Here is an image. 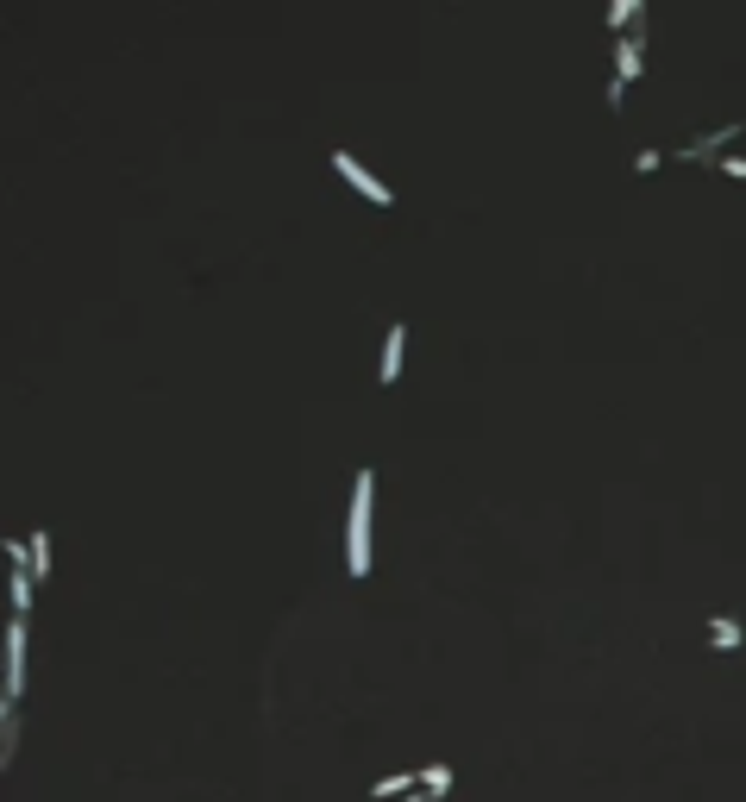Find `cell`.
<instances>
[{
    "instance_id": "cell-2",
    "label": "cell",
    "mask_w": 746,
    "mask_h": 802,
    "mask_svg": "<svg viewBox=\"0 0 746 802\" xmlns=\"http://www.w3.org/2000/svg\"><path fill=\"white\" fill-rule=\"evenodd\" d=\"M26 696V621H7V709Z\"/></svg>"
},
{
    "instance_id": "cell-7",
    "label": "cell",
    "mask_w": 746,
    "mask_h": 802,
    "mask_svg": "<svg viewBox=\"0 0 746 802\" xmlns=\"http://www.w3.org/2000/svg\"><path fill=\"white\" fill-rule=\"evenodd\" d=\"M13 615L19 621L32 615V571H26V564H13Z\"/></svg>"
},
{
    "instance_id": "cell-3",
    "label": "cell",
    "mask_w": 746,
    "mask_h": 802,
    "mask_svg": "<svg viewBox=\"0 0 746 802\" xmlns=\"http://www.w3.org/2000/svg\"><path fill=\"white\" fill-rule=\"evenodd\" d=\"M333 170H339L345 182H352V188H358V195H364V201H377V207H395V195H389V188H383L377 176H370V170H364V163H358V157H345V151H333Z\"/></svg>"
},
{
    "instance_id": "cell-4",
    "label": "cell",
    "mask_w": 746,
    "mask_h": 802,
    "mask_svg": "<svg viewBox=\"0 0 746 802\" xmlns=\"http://www.w3.org/2000/svg\"><path fill=\"white\" fill-rule=\"evenodd\" d=\"M402 345H408V326L395 320L389 339H383V383H395V376H402Z\"/></svg>"
},
{
    "instance_id": "cell-6",
    "label": "cell",
    "mask_w": 746,
    "mask_h": 802,
    "mask_svg": "<svg viewBox=\"0 0 746 802\" xmlns=\"http://www.w3.org/2000/svg\"><path fill=\"white\" fill-rule=\"evenodd\" d=\"M408 784H421V771H395V777H377V784H370V796H377V802H389V796H408Z\"/></svg>"
},
{
    "instance_id": "cell-5",
    "label": "cell",
    "mask_w": 746,
    "mask_h": 802,
    "mask_svg": "<svg viewBox=\"0 0 746 802\" xmlns=\"http://www.w3.org/2000/svg\"><path fill=\"white\" fill-rule=\"evenodd\" d=\"M615 51H621V82H634L640 69H646V38H621Z\"/></svg>"
},
{
    "instance_id": "cell-11",
    "label": "cell",
    "mask_w": 746,
    "mask_h": 802,
    "mask_svg": "<svg viewBox=\"0 0 746 802\" xmlns=\"http://www.w3.org/2000/svg\"><path fill=\"white\" fill-rule=\"evenodd\" d=\"M721 170H728V176H740V182H746V157H721Z\"/></svg>"
},
{
    "instance_id": "cell-9",
    "label": "cell",
    "mask_w": 746,
    "mask_h": 802,
    "mask_svg": "<svg viewBox=\"0 0 746 802\" xmlns=\"http://www.w3.org/2000/svg\"><path fill=\"white\" fill-rule=\"evenodd\" d=\"M709 646H721V652H734V646H740V621H728V615H715V621H709Z\"/></svg>"
},
{
    "instance_id": "cell-10",
    "label": "cell",
    "mask_w": 746,
    "mask_h": 802,
    "mask_svg": "<svg viewBox=\"0 0 746 802\" xmlns=\"http://www.w3.org/2000/svg\"><path fill=\"white\" fill-rule=\"evenodd\" d=\"M421 790H427V796L439 802V796L452 790V765H427V771H421Z\"/></svg>"
},
{
    "instance_id": "cell-1",
    "label": "cell",
    "mask_w": 746,
    "mask_h": 802,
    "mask_svg": "<svg viewBox=\"0 0 746 802\" xmlns=\"http://www.w3.org/2000/svg\"><path fill=\"white\" fill-rule=\"evenodd\" d=\"M370 495H377V477L358 470L352 483V514H345V571L364 577L370 571Z\"/></svg>"
},
{
    "instance_id": "cell-8",
    "label": "cell",
    "mask_w": 746,
    "mask_h": 802,
    "mask_svg": "<svg viewBox=\"0 0 746 802\" xmlns=\"http://www.w3.org/2000/svg\"><path fill=\"white\" fill-rule=\"evenodd\" d=\"M728 138H740V126H721V132L690 138V151H684V157H715V145H728Z\"/></svg>"
}]
</instances>
